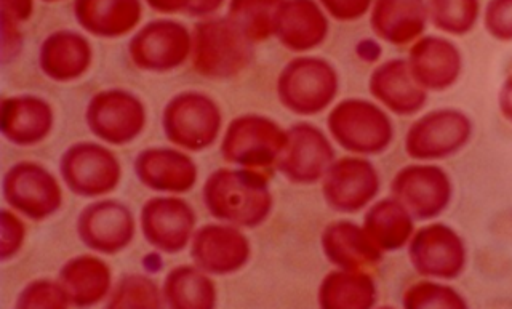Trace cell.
I'll return each mask as SVG.
<instances>
[{"instance_id": "cell-44", "label": "cell", "mask_w": 512, "mask_h": 309, "mask_svg": "<svg viewBox=\"0 0 512 309\" xmlns=\"http://www.w3.org/2000/svg\"><path fill=\"white\" fill-rule=\"evenodd\" d=\"M500 101L504 116L508 117L509 121H512V76L509 77V81L504 84Z\"/></svg>"}, {"instance_id": "cell-43", "label": "cell", "mask_w": 512, "mask_h": 309, "mask_svg": "<svg viewBox=\"0 0 512 309\" xmlns=\"http://www.w3.org/2000/svg\"><path fill=\"white\" fill-rule=\"evenodd\" d=\"M357 53H359L360 57L364 58V60L375 61L376 58L380 57L381 49L376 42L364 41L360 42L359 47H357Z\"/></svg>"}, {"instance_id": "cell-9", "label": "cell", "mask_w": 512, "mask_h": 309, "mask_svg": "<svg viewBox=\"0 0 512 309\" xmlns=\"http://www.w3.org/2000/svg\"><path fill=\"white\" fill-rule=\"evenodd\" d=\"M88 129L109 145L124 146L140 137L146 125L143 101L122 89L104 90L88 101Z\"/></svg>"}, {"instance_id": "cell-6", "label": "cell", "mask_w": 512, "mask_h": 309, "mask_svg": "<svg viewBox=\"0 0 512 309\" xmlns=\"http://www.w3.org/2000/svg\"><path fill=\"white\" fill-rule=\"evenodd\" d=\"M220 106L200 92H183L168 101L162 114L165 137L188 151L210 148L220 135Z\"/></svg>"}, {"instance_id": "cell-36", "label": "cell", "mask_w": 512, "mask_h": 309, "mask_svg": "<svg viewBox=\"0 0 512 309\" xmlns=\"http://www.w3.org/2000/svg\"><path fill=\"white\" fill-rule=\"evenodd\" d=\"M18 308H68L71 306L68 293L61 282L34 281L24 287L16 301Z\"/></svg>"}, {"instance_id": "cell-7", "label": "cell", "mask_w": 512, "mask_h": 309, "mask_svg": "<svg viewBox=\"0 0 512 309\" xmlns=\"http://www.w3.org/2000/svg\"><path fill=\"white\" fill-rule=\"evenodd\" d=\"M60 173L69 191L80 197L112 193L122 177L116 154L90 141L76 143L64 151L60 159Z\"/></svg>"}, {"instance_id": "cell-1", "label": "cell", "mask_w": 512, "mask_h": 309, "mask_svg": "<svg viewBox=\"0 0 512 309\" xmlns=\"http://www.w3.org/2000/svg\"><path fill=\"white\" fill-rule=\"evenodd\" d=\"M202 199L213 217L239 228L263 225L274 204L268 178L260 170L242 167L213 172L205 181Z\"/></svg>"}, {"instance_id": "cell-11", "label": "cell", "mask_w": 512, "mask_h": 309, "mask_svg": "<svg viewBox=\"0 0 512 309\" xmlns=\"http://www.w3.org/2000/svg\"><path fill=\"white\" fill-rule=\"evenodd\" d=\"M191 52V33L176 21H151L128 44L133 65L152 73L180 68Z\"/></svg>"}, {"instance_id": "cell-14", "label": "cell", "mask_w": 512, "mask_h": 309, "mask_svg": "<svg viewBox=\"0 0 512 309\" xmlns=\"http://www.w3.org/2000/svg\"><path fill=\"white\" fill-rule=\"evenodd\" d=\"M391 191L415 220H431L447 209L452 183L437 165H408L397 172Z\"/></svg>"}, {"instance_id": "cell-32", "label": "cell", "mask_w": 512, "mask_h": 309, "mask_svg": "<svg viewBox=\"0 0 512 309\" xmlns=\"http://www.w3.org/2000/svg\"><path fill=\"white\" fill-rule=\"evenodd\" d=\"M282 2L284 0H231L228 18L248 41L263 42L274 36Z\"/></svg>"}, {"instance_id": "cell-26", "label": "cell", "mask_w": 512, "mask_h": 309, "mask_svg": "<svg viewBox=\"0 0 512 309\" xmlns=\"http://www.w3.org/2000/svg\"><path fill=\"white\" fill-rule=\"evenodd\" d=\"M39 65L52 81H76L92 65V45L72 31L50 34L40 47Z\"/></svg>"}, {"instance_id": "cell-13", "label": "cell", "mask_w": 512, "mask_h": 309, "mask_svg": "<svg viewBox=\"0 0 512 309\" xmlns=\"http://www.w3.org/2000/svg\"><path fill=\"white\" fill-rule=\"evenodd\" d=\"M322 191L330 209L356 213L380 193V173L364 157H343L325 173Z\"/></svg>"}, {"instance_id": "cell-33", "label": "cell", "mask_w": 512, "mask_h": 309, "mask_svg": "<svg viewBox=\"0 0 512 309\" xmlns=\"http://www.w3.org/2000/svg\"><path fill=\"white\" fill-rule=\"evenodd\" d=\"M428 15L440 31L461 36L476 25L479 0H428Z\"/></svg>"}, {"instance_id": "cell-30", "label": "cell", "mask_w": 512, "mask_h": 309, "mask_svg": "<svg viewBox=\"0 0 512 309\" xmlns=\"http://www.w3.org/2000/svg\"><path fill=\"white\" fill-rule=\"evenodd\" d=\"M320 308H372L378 300V290L372 276L365 271L336 269L324 277L319 287Z\"/></svg>"}, {"instance_id": "cell-34", "label": "cell", "mask_w": 512, "mask_h": 309, "mask_svg": "<svg viewBox=\"0 0 512 309\" xmlns=\"http://www.w3.org/2000/svg\"><path fill=\"white\" fill-rule=\"evenodd\" d=\"M164 298L156 282L141 274L122 277L111 293L108 308H160Z\"/></svg>"}, {"instance_id": "cell-12", "label": "cell", "mask_w": 512, "mask_h": 309, "mask_svg": "<svg viewBox=\"0 0 512 309\" xmlns=\"http://www.w3.org/2000/svg\"><path fill=\"white\" fill-rule=\"evenodd\" d=\"M471 137V122L455 109L426 114L408 129L405 151L412 159L432 161L453 156Z\"/></svg>"}, {"instance_id": "cell-38", "label": "cell", "mask_w": 512, "mask_h": 309, "mask_svg": "<svg viewBox=\"0 0 512 309\" xmlns=\"http://www.w3.org/2000/svg\"><path fill=\"white\" fill-rule=\"evenodd\" d=\"M485 28L498 41H512V0H490Z\"/></svg>"}, {"instance_id": "cell-4", "label": "cell", "mask_w": 512, "mask_h": 309, "mask_svg": "<svg viewBox=\"0 0 512 309\" xmlns=\"http://www.w3.org/2000/svg\"><path fill=\"white\" fill-rule=\"evenodd\" d=\"M338 89L336 69L317 57L295 58L277 79L280 103L298 116H316L325 111L338 95Z\"/></svg>"}, {"instance_id": "cell-39", "label": "cell", "mask_w": 512, "mask_h": 309, "mask_svg": "<svg viewBox=\"0 0 512 309\" xmlns=\"http://www.w3.org/2000/svg\"><path fill=\"white\" fill-rule=\"evenodd\" d=\"M375 0H320L330 17L338 21H354L372 9Z\"/></svg>"}, {"instance_id": "cell-27", "label": "cell", "mask_w": 512, "mask_h": 309, "mask_svg": "<svg viewBox=\"0 0 512 309\" xmlns=\"http://www.w3.org/2000/svg\"><path fill=\"white\" fill-rule=\"evenodd\" d=\"M74 13L87 33L112 39L130 33L143 9L140 0H76Z\"/></svg>"}, {"instance_id": "cell-2", "label": "cell", "mask_w": 512, "mask_h": 309, "mask_svg": "<svg viewBox=\"0 0 512 309\" xmlns=\"http://www.w3.org/2000/svg\"><path fill=\"white\" fill-rule=\"evenodd\" d=\"M252 45L228 17L202 21L192 33V65L208 79H229L250 65Z\"/></svg>"}, {"instance_id": "cell-8", "label": "cell", "mask_w": 512, "mask_h": 309, "mask_svg": "<svg viewBox=\"0 0 512 309\" xmlns=\"http://www.w3.org/2000/svg\"><path fill=\"white\" fill-rule=\"evenodd\" d=\"M4 199L29 220L44 221L61 209L63 191L44 165L23 161L5 173Z\"/></svg>"}, {"instance_id": "cell-24", "label": "cell", "mask_w": 512, "mask_h": 309, "mask_svg": "<svg viewBox=\"0 0 512 309\" xmlns=\"http://www.w3.org/2000/svg\"><path fill=\"white\" fill-rule=\"evenodd\" d=\"M53 129V109L34 95L5 98L0 111V130L16 146L42 143Z\"/></svg>"}, {"instance_id": "cell-19", "label": "cell", "mask_w": 512, "mask_h": 309, "mask_svg": "<svg viewBox=\"0 0 512 309\" xmlns=\"http://www.w3.org/2000/svg\"><path fill=\"white\" fill-rule=\"evenodd\" d=\"M135 173L146 188L157 193H188L197 181L196 162L176 149H144L136 156Z\"/></svg>"}, {"instance_id": "cell-41", "label": "cell", "mask_w": 512, "mask_h": 309, "mask_svg": "<svg viewBox=\"0 0 512 309\" xmlns=\"http://www.w3.org/2000/svg\"><path fill=\"white\" fill-rule=\"evenodd\" d=\"M151 9L160 13L189 12L194 0H146Z\"/></svg>"}, {"instance_id": "cell-22", "label": "cell", "mask_w": 512, "mask_h": 309, "mask_svg": "<svg viewBox=\"0 0 512 309\" xmlns=\"http://www.w3.org/2000/svg\"><path fill=\"white\" fill-rule=\"evenodd\" d=\"M320 244L327 260L338 269L364 271L383 260V250L370 239L364 226L352 221L330 223Z\"/></svg>"}, {"instance_id": "cell-15", "label": "cell", "mask_w": 512, "mask_h": 309, "mask_svg": "<svg viewBox=\"0 0 512 309\" xmlns=\"http://www.w3.org/2000/svg\"><path fill=\"white\" fill-rule=\"evenodd\" d=\"M77 234L82 244L93 252L116 255L132 244L135 218L122 202H93L80 212Z\"/></svg>"}, {"instance_id": "cell-5", "label": "cell", "mask_w": 512, "mask_h": 309, "mask_svg": "<svg viewBox=\"0 0 512 309\" xmlns=\"http://www.w3.org/2000/svg\"><path fill=\"white\" fill-rule=\"evenodd\" d=\"M287 143V132L261 114H245L229 124L221 154L229 164L242 169H268L276 164Z\"/></svg>"}, {"instance_id": "cell-31", "label": "cell", "mask_w": 512, "mask_h": 309, "mask_svg": "<svg viewBox=\"0 0 512 309\" xmlns=\"http://www.w3.org/2000/svg\"><path fill=\"white\" fill-rule=\"evenodd\" d=\"M162 298L170 308H215V282L199 266H176L165 277Z\"/></svg>"}, {"instance_id": "cell-10", "label": "cell", "mask_w": 512, "mask_h": 309, "mask_svg": "<svg viewBox=\"0 0 512 309\" xmlns=\"http://www.w3.org/2000/svg\"><path fill=\"white\" fill-rule=\"evenodd\" d=\"M335 162V149L316 125L296 124L287 130V143L276 167L290 183L314 185L324 180Z\"/></svg>"}, {"instance_id": "cell-45", "label": "cell", "mask_w": 512, "mask_h": 309, "mask_svg": "<svg viewBox=\"0 0 512 309\" xmlns=\"http://www.w3.org/2000/svg\"><path fill=\"white\" fill-rule=\"evenodd\" d=\"M45 2H56V0H45Z\"/></svg>"}, {"instance_id": "cell-17", "label": "cell", "mask_w": 512, "mask_h": 309, "mask_svg": "<svg viewBox=\"0 0 512 309\" xmlns=\"http://www.w3.org/2000/svg\"><path fill=\"white\" fill-rule=\"evenodd\" d=\"M408 257L421 276L453 279L463 271L466 249L452 228L429 225L413 234L408 242Z\"/></svg>"}, {"instance_id": "cell-29", "label": "cell", "mask_w": 512, "mask_h": 309, "mask_svg": "<svg viewBox=\"0 0 512 309\" xmlns=\"http://www.w3.org/2000/svg\"><path fill=\"white\" fill-rule=\"evenodd\" d=\"M413 220L412 213L396 197H389L367 210L362 226L383 252H396L404 249L415 234Z\"/></svg>"}, {"instance_id": "cell-35", "label": "cell", "mask_w": 512, "mask_h": 309, "mask_svg": "<svg viewBox=\"0 0 512 309\" xmlns=\"http://www.w3.org/2000/svg\"><path fill=\"white\" fill-rule=\"evenodd\" d=\"M405 308H466L460 293L447 285L423 281L405 290L402 298Z\"/></svg>"}, {"instance_id": "cell-20", "label": "cell", "mask_w": 512, "mask_h": 309, "mask_svg": "<svg viewBox=\"0 0 512 309\" xmlns=\"http://www.w3.org/2000/svg\"><path fill=\"white\" fill-rule=\"evenodd\" d=\"M368 89L376 101L397 116H413L428 100V90L416 82L408 61L400 58L378 66L370 76Z\"/></svg>"}, {"instance_id": "cell-37", "label": "cell", "mask_w": 512, "mask_h": 309, "mask_svg": "<svg viewBox=\"0 0 512 309\" xmlns=\"http://www.w3.org/2000/svg\"><path fill=\"white\" fill-rule=\"evenodd\" d=\"M0 228H2V242H0V260L8 261L20 252L26 237V228L23 221L10 210H2L0 215Z\"/></svg>"}, {"instance_id": "cell-3", "label": "cell", "mask_w": 512, "mask_h": 309, "mask_svg": "<svg viewBox=\"0 0 512 309\" xmlns=\"http://www.w3.org/2000/svg\"><path fill=\"white\" fill-rule=\"evenodd\" d=\"M328 132L349 153L375 156L391 146L394 125L380 106L367 100H344L328 114Z\"/></svg>"}, {"instance_id": "cell-18", "label": "cell", "mask_w": 512, "mask_h": 309, "mask_svg": "<svg viewBox=\"0 0 512 309\" xmlns=\"http://www.w3.org/2000/svg\"><path fill=\"white\" fill-rule=\"evenodd\" d=\"M252 255L250 241L236 226L207 225L197 229L191 257L202 271L215 276L237 273Z\"/></svg>"}, {"instance_id": "cell-16", "label": "cell", "mask_w": 512, "mask_h": 309, "mask_svg": "<svg viewBox=\"0 0 512 309\" xmlns=\"http://www.w3.org/2000/svg\"><path fill=\"white\" fill-rule=\"evenodd\" d=\"M196 228V212L180 197H152L141 210V231L160 252L178 253L189 244Z\"/></svg>"}, {"instance_id": "cell-40", "label": "cell", "mask_w": 512, "mask_h": 309, "mask_svg": "<svg viewBox=\"0 0 512 309\" xmlns=\"http://www.w3.org/2000/svg\"><path fill=\"white\" fill-rule=\"evenodd\" d=\"M32 15V0H2V23L18 26Z\"/></svg>"}, {"instance_id": "cell-28", "label": "cell", "mask_w": 512, "mask_h": 309, "mask_svg": "<svg viewBox=\"0 0 512 309\" xmlns=\"http://www.w3.org/2000/svg\"><path fill=\"white\" fill-rule=\"evenodd\" d=\"M111 281V268L92 255L71 258L60 271L61 285L77 308L98 305L108 295Z\"/></svg>"}, {"instance_id": "cell-23", "label": "cell", "mask_w": 512, "mask_h": 309, "mask_svg": "<svg viewBox=\"0 0 512 309\" xmlns=\"http://www.w3.org/2000/svg\"><path fill=\"white\" fill-rule=\"evenodd\" d=\"M328 20L316 0H284L277 13L280 44L292 52H309L327 39Z\"/></svg>"}, {"instance_id": "cell-25", "label": "cell", "mask_w": 512, "mask_h": 309, "mask_svg": "<svg viewBox=\"0 0 512 309\" xmlns=\"http://www.w3.org/2000/svg\"><path fill=\"white\" fill-rule=\"evenodd\" d=\"M428 20L424 0H375L370 25L381 41L405 45L420 39Z\"/></svg>"}, {"instance_id": "cell-21", "label": "cell", "mask_w": 512, "mask_h": 309, "mask_svg": "<svg viewBox=\"0 0 512 309\" xmlns=\"http://www.w3.org/2000/svg\"><path fill=\"white\" fill-rule=\"evenodd\" d=\"M413 77L424 90L440 92L455 84L460 76V50L444 37L418 39L408 55Z\"/></svg>"}, {"instance_id": "cell-42", "label": "cell", "mask_w": 512, "mask_h": 309, "mask_svg": "<svg viewBox=\"0 0 512 309\" xmlns=\"http://www.w3.org/2000/svg\"><path fill=\"white\" fill-rule=\"evenodd\" d=\"M223 4L224 0H194L188 13L192 17H207L220 10Z\"/></svg>"}]
</instances>
